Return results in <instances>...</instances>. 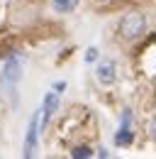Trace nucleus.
Returning a JSON list of instances; mask_svg holds the SVG:
<instances>
[{
	"label": "nucleus",
	"mask_w": 156,
	"mask_h": 159,
	"mask_svg": "<svg viewBox=\"0 0 156 159\" xmlns=\"http://www.w3.org/2000/svg\"><path fill=\"white\" fill-rule=\"evenodd\" d=\"M95 79L98 83H102V86H112L117 81V66H115V61H100L98 64V69H95Z\"/></svg>",
	"instance_id": "obj_3"
},
{
	"label": "nucleus",
	"mask_w": 156,
	"mask_h": 159,
	"mask_svg": "<svg viewBox=\"0 0 156 159\" xmlns=\"http://www.w3.org/2000/svg\"><path fill=\"white\" fill-rule=\"evenodd\" d=\"M37 135H39V110L32 113L29 118V127H27V137H24V157H34V149H37Z\"/></svg>",
	"instance_id": "obj_2"
},
{
	"label": "nucleus",
	"mask_w": 156,
	"mask_h": 159,
	"mask_svg": "<svg viewBox=\"0 0 156 159\" xmlns=\"http://www.w3.org/2000/svg\"><path fill=\"white\" fill-rule=\"evenodd\" d=\"M85 61H88V64H93V61H98V49H95V47H90V49L85 52Z\"/></svg>",
	"instance_id": "obj_9"
},
{
	"label": "nucleus",
	"mask_w": 156,
	"mask_h": 159,
	"mask_svg": "<svg viewBox=\"0 0 156 159\" xmlns=\"http://www.w3.org/2000/svg\"><path fill=\"white\" fill-rule=\"evenodd\" d=\"M56 108H58V93H56V91H49L46 98H44L41 110H39V113L44 115V118H41V127H46V122H49V118L56 113Z\"/></svg>",
	"instance_id": "obj_5"
},
{
	"label": "nucleus",
	"mask_w": 156,
	"mask_h": 159,
	"mask_svg": "<svg viewBox=\"0 0 156 159\" xmlns=\"http://www.w3.org/2000/svg\"><path fill=\"white\" fill-rule=\"evenodd\" d=\"M93 154H95V152H93L88 144H78V147L71 149V157H73V159H90Z\"/></svg>",
	"instance_id": "obj_8"
},
{
	"label": "nucleus",
	"mask_w": 156,
	"mask_h": 159,
	"mask_svg": "<svg viewBox=\"0 0 156 159\" xmlns=\"http://www.w3.org/2000/svg\"><path fill=\"white\" fill-rule=\"evenodd\" d=\"M132 139H134L132 125H119V130H117V135H115V144L117 147H127V144H132Z\"/></svg>",
	"instance_id": "obj_6"
},
{
	"label": "nucleus",
	"mask_w": 156,
	"mask_h": 159,
	"mask_svg": "<svg viewBox=\"0 0 156 159\" xmlns=\"http://www.w3.org/2000/svg\"><path fill=\"white\" fill-rule=\"evenodd\" d=\"M119 37L124 42H136L144 37L146 32V17L141 12H127L122 20H119V27H117Z\"/></svg>",
	"instance_id": "obj_1"
},
{
	"label": "nucleus",
	"mask_w": 156,
	"mask_h": 159,
	"mask_svg": "<svg viewBox=\"0 0 156 159\" xmlns=\"http://www.w3.org/2000/svg\"><path fill=\"white\" fill-rule=\"evenodd\" d=\"M20 76H22V61H20V57H7V61H5V66H2V79L7 81V83H17Z\"/></svg>",
	"instance_id": "obj_4"
},
{
	"label": "nucleus",
	"mask_w": 156,
	"mask_h": 159,
	"mask_svg": "<svg viewBox=\"0 0 156 159\" xmlns=\"http://www.w3.org/2000/svg\"><path fill=\"white\" fill-rule=\"evenodd\" d=\"M149 135H151V139L156 142V118L151 120V125H149Z\"/></svg>",
	"instance_id": "obj_10"
},
{
	"label": "nucleus",
	"mask_w": 156,
	"mask_h": 159,
	"mask_svg": "<svg viewBox=\"0 0 156 159\" xmlns=\"http://www.w3.org/2000/svg\"><path fill=\"white\" fill-rule=\"evenodd\" d=\"M63 88H66V83H63V81H58V83H54V91H63Z\"/></svg>",
	"instance_id": "obj_11"
},
{
	"label": "nucleus",
	"mask_w": 156,
	"mask_h": 159,
	"mask_svg": "<svg viewBox=\"0 0 156 159\" xmlns=\"http://www.w3.org/2000/svg\"><path fill=\"white\" fill-rule=\"evenodd\" d=\"M51 7L56 12H73L78 7V0H51Z\"/></svg>",
	"instance_id": "obj_7"
},
{
	"label": "nucleus",
	"mask_w": 156,
	"mask_h": 159,
	"mask_svg": "<svg viewBox=\"0 0 156 159\" xmlns=\"http://www.w3.org/2000/svg\"><path fill=\"white\" fill-rule=\"evenodd\" d=\"M98 2H105V0H98Z\"/></svg>",
	"instance_id": "obj_12"
}]
</instances>
